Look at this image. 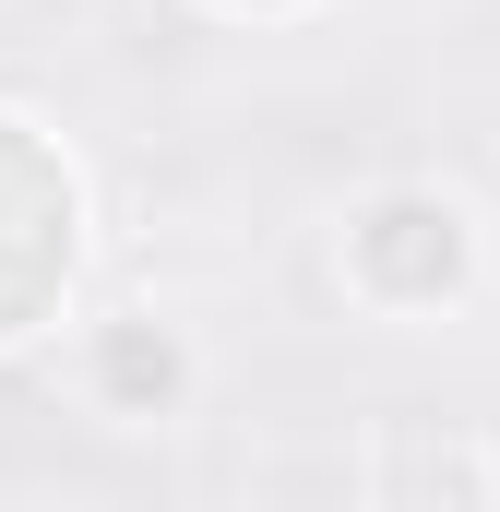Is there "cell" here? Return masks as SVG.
Wrapping results in <instances>:
<instances>
[{
    "mask_svg": "<svg viewBox=\"0 0 500 512\" xmlns=\"http://www.w3.org/2000/svg\"><path fill=\"white\" fill-rule=\"evenodd\" d=\"M72 167L0 108V346L48 322V298L72 286Z\"/></svg>",
    "mask_w": 500,
    "mask_h": 512,
    "instance_id": "1",
    "label": "cell"
},
{
    "mask_svg": "<svg viewBox=\"0 0 500 512\" xmlns=\"http://www.w3.org/2000/svg\"><path fill=\"white\" fill-rule=\"evenodd\" d=\"M346 274H358V298H381V310H441V298H465V274H477L465 203H453V191H381L370 215L346 227Z\"/></svg>",
    "mask_w": 500,
    "mask_h": 512,
    "instance_id": "2",
    "label": "cell"
},
{
    "mask_svg": "<svg viewBox=\"0 0 500 512\" xmlns=\"http://www.w3.org/2000/svg\"><path fill=\"white\" fill-rule=\"evenodd\" d=\"M191 382V358H179V334H155V322H108L96 334V393L131 405V417H155L167 393Z\"/></svg>",
    "mask_w": 500,
    "mask_h": 512,
    "instance_id": "3",
    "label": "cell"
},
{
    "mask_svg": "<svg viewBox=\"0 0 500 512\" xmlns=\"http://www.w3.org/2000/svg\"><path fill=\"white\" fill-rule=\"evenodd\" d=\"M227 12H286V0H227Z\"/></svg>",
    "mask_w": 500,
    "mask_h": 512,
    "instance_id": "4",
    "label": "cell"
}]
</instances>
